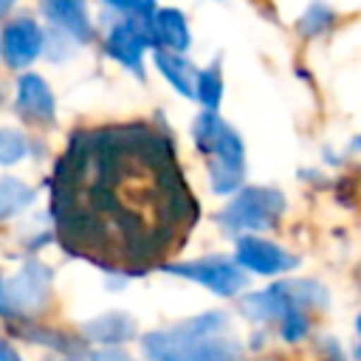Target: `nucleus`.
Here are the masks:
<instances>
[{
  "instance_id": "nucleus-21",
  "label": "nucleus",
  "mask_w": 361,
  "mask_h": 361,
  "mask_svg": "<svg viewBox=\"0 0 361 361\" xmlns=\"http://www.w3.org/2000/svg\"><path fill=\"white\" fill-rule=\"evenodd\" d=\"M90 361H133V358L110 347V350H99V353H93V358H90Z\"/></svg>"
},
{
  "instance_id": "nucleus-14",
  "label": "nucleus",
  "mask_w": 361,
  "mask_h": 361,
  "mask_svg": "<svg viewBox=\"0 0 361 361\" xmlns=\"http://www.w3.org/2000/svg\"><path fill=\"white\" fill-rule=\"evenodd\" d=\"M85 336L90 341H102V344H116V341H127L135 336V322L127 313H104L93 322H87Z\"/></svg>"
},
{
  "instance_id": "nucleus-8",
  "label": "nucleus",
  "mask_w": 361,
  "mask_h": 361,
  "mask_svg": "<svg viewBox=\"0 0 361 361\" xmlns=\"http://www.w3.org/2000/svg\"><path fill=\"white\" fill-rule=\"evenodd\" d=\"M42 45H45V34L34 17L17 14V17L6 20V25H3V59L8 68H14V71L28 68L39 56Z\"/></svg>"
},
{
  "instance_id": "nucleus-18",
  "label": "nucleus",
  "mask_w": 361,
  "mask_h": 361,
  "mask_svg": "<svg viewBox=\"0 0 361 361\" xmlns=\"http://www.w3.org/2000/svg\"><path fill=\"white\" fill-rule=\"evenodd\" d=\"M220 127H223V118H220L214 110H209V107L195 118V124H192V135H195V147H197L203 155L212 149V144H214Z\"/></svg>"
},
{
  "instance_id": "nucleus-17",
  "label": "nucleus",
  "mask_w": 361,
  "mask_h": 361,
  "mask_svg": "<svg viewBox=\"0 0 361 361\" xmlns=\"http://www.w3.org/2000/svg\"><path fill=\"white\" fill-rule=\"evenodd\" d=\"M333 23H336V11H333L330 6H324V3H310L307 11H305L302 20H299V31H302V37H319V34H324Z\"/></svg>"
},
{
  "instance_id": "nucleus-7",
  "label": "nucleus",
  "mask_w": 361,
  "mask_h": 361,
  "mask_svg": "<svg viewBox=\"0 0 361 361\" xmlns=\"http://www.w3.org/2000/svg\"><path fill=\"white\" fill-rule=\"evenodd\" d=\"M48 285H51V271L39 262H25L14 276L3 282L0 299H3V316L37 310L48 299Z\"/></svg>"
},
{
  "instance_id": "nucleus-4",
  "label": "nucleus",
  "mask_w": 361,
  "mask_h": 361,
  "mask_svg": "<svg viewBox=\"0 0 361 361\" xmlns=\"http://www.w3.org/2000/svg\"><path fill=\"white\" fill-rule=\"evenodd\" d=\"M155 48V28H152V14H127L118 20L104 39V51L110 59L121 62L127 71H133L138 79H144V51Z\"/></svg>"
},
{
  "instance_id": "nucleus-16",
  "label": "nucleus",
  "mask_w": 361,
  "mask_h": 361,
  "mask_svg": "<svg viewBox=\"0 0 361 361\" xmlns=\"http://www.w3.org/2000/svg\"><path fill=\"white\" fill-rule=\"evenodd\" d=\"M28 203H34V189L25 186L17 178H3L0 180V217H11L14 212L25 209Z\"/></svg>"
},
{
  "instance_id": "nucleus-10",
  "label": "nucleus",
  "mask_w": 361,
  "mask_h": 361,
  "mask_svg": "<svg viewBox=\"0 0 361 361\" xmlns=\"http://www.w3.org/2000/svg\"><path fill=\"white\" fill-rule=\"evenodd\" d=\"M17 110L20 116L31 118V121H54L56 104H54V93L48 87V82L37 73H23L17 79Z\"/></svg>"
},
{
  "instance_id": "nucleus-26",
  "label": "nucleus",
  "mask_w": 361,
  "mask_h": 361,
  "mask_svg": "<svg viewBox=\"0 0 361 361\" xmlns=\"http://www.w3.org/2000/svg\"><path fill=\"white\" fill-rule=\"evenodd\" d=\"M353 147H355V149H361V138H355V141H353Z\"/></svg>"
},
{
  "instance_id": "nucleus-25",
  "label": "nucleus",
  "mask_w": 361,
  "mask_h": 361,
  "mask_svg": "<svg viewBox=\"0 0 361 361\" xmlns=\"http://www.w3.org/2000/svg\"><path fill=\"white\" fill-rule=\"evenodd\" d=\"M11 3H14V0H0V11H3V14H6V11H8V8H11Z\"/></svg>"
},
{
  "instance_id": "nucleus-11",
  "label": "nucleus",
  "mask_w": 361,
  "mask_h": 361,
  "mask_svg": "<svg viewBox=\"0 0 361 361\" xmlns=\"http://www.w3.org/2000/svg\"><path fill=\"white\" fill-rule=\"evenodd\" d=\"M42 14L54 23V28L71 34L76 42H87L93 37L90 20L85 14V0H39Z\"/></svg>"
},
{
  "instance_id": "nucleus-24",
  "label": "nucleus",
  "mask_w": 361,
  "mask_h": 361,
  "mask_svg": "<svg viewBox=\"0 0 361 361\" xmlns=\"http://www.w3.org/2000/svg\"><path fill=\"white\" fill-rule=\"evenodd\" d=\"M355 330H358V338H361V313H358V319H355ZM355 358L361 361V341H358V347H355Z\"/></svg>"
},
{
  "instance_id": "nucleus-12",
  "label": "nucleus",
  "mask_w": 361,
  "mask_h": 361,
  "mask_svg": "<svg viewBox=\"0 0 361 361\" xmlns=\"http://www.w3.org/2000/svg\"><path fill=\"white\" fill-rule=\"evenodd\" d=\"M152 28H155V48H169V51H186L192 37H189V23L178 8H155L152 11Z\"/></svg>"
},
{
  "instance_id": "nucleus-2",
  "label": "nucleus",
  "mask_w": 361,
  "mask_h": 361,
  "mask_svg": "<svg viewBox=\"0 0 361 361\" xmlns=\"http://www.w3.org/2000/svg\"><path fill=\"white\" fill-rule=\"evenodd\" d=\"M141 347L149 361H237L243 353L237 336L228 330L226 313L220 310L155 330Z\"/></svg>"
},
{
  "instance_id": "nucleus-23",
  "label": "nucleus",
  "mask_w": 361,
  "mask_h": 361,
  "mask_svg": "<svg viewBox=\"0 0 361 361\" xmlns=\"http://www.w3.org/2000/svg\"><path fill=\"white\" fill-rule=\"evenodd\" d=\"M0 361H20V358H17V353H14V347H11L8 341H6V344H3V350H0Z\"/></svg>"
},
{
  "instance_id": "nucleus-13",
  "label": "nucleus",
  "mask_w": 361,
  "mask_h": 361,
  "mask_svg": "<svg viewBox=\"0 0 361 361\" xmlns=\"http://www.w3.org/2000/svg\"><path fill=\"white\" fill-rule=\"evenodd\" d=\"M155 68L164 73V79L186 99L195 96V85H197V73L192 68V62L186 56H180V51H169V48H155Z\"/></svg>"
},
{
  "instance_id": "nucleus-22",
  "label": "nucleus",
  "mask_w": 361,
  "mask_h": 361,
  "mask_svg": "<svg viewBox=\"0 0 361 361\" xmlns=\"http://www.w3.org/2000/svg\"><path fill=\"white\" fill-rule=\"evenodd\" d=\"M322 361H344V355H341V350L336 347V344H330L327 341V353H324V358Z\"/></svg>"
},
{
  "instance_id": "nucleus-19",
  "label": "nucleus",
  "mask_w": 361,
  "mask_h": 361,
  "mask_svg": "<svg viewBox=\"0 0 361 361\" xmlns=\"http://www.w3.org/2000/svg\"><path fill=\"white\" fill-rule=\"evenodd\" d=\"M23 155H25V138H23L17 130L6 127V130L0 133V164L11 166V164H17Z\"/></svg>"
},
{
  "instance_id": "nucleus-1",
  "label": "nucleus",
  "mask_w": 361,
  "mask_h": 361,
  "mask_svg": "<svg viewBox=\"0 0 361 361\" xmlns=\"http://www.w3.org/2000/svg\"><path fill=\"white\" fill-rule=\"evenodd\" d=\"M51 203L65 251L135 274L183 240L197 214L172 141L147 124L73 133Z\"/></svg>"
},
{
  "instance_id": "nucleus-6",
  "label": "nucleus",
  "mask_w": 361,
  "mask_h": 361,
  "mask_svg": "<svg viewBox=\"0 0 361 361\" xmlns=\"http://www.w3.org/2000/svg\"><path fill=\"white\" fill-rule=\"evenodd\" d=\"M206 155H209V180H212V189L217 195H228V192L243 186L245 149H243V141H240L234 127H228L223 121V127H220V133H217V138Z\"/></svg>"
},
{
  "instance_id": "nucleus-5",
  "label": "nucleus",
  "mask_w": 361,
  "mask_h": 361,
  "mask_svg": "<svg viewBox=\"0 0 361 361\" xmlns=\"http://www.w3.org/2000/svg\"><path fill=\"white\" fill-rule=\"evenodd\" d=\"M166 274H175V276H183V279H192V282H200L206 285L209 290H214L217 296H237L245 285H248V276L243 271V265L226 259V257H200V259H189V262H175V265H164Z\"/></svg>"
},
{
  "instance_id": "nucleus-3",
  "label": "nucleus",
  "mask_w": 361,
  "mask_h": 361,
  "mask_svg": "<svg viewBox=\"0 0 361 361\" xmlns=\"http://www.w3.org/2000/svg\"><path fill=\"white\" fill-rule=\"evenodd\" d=\"M285 212V195L271 186H248L217 212L226 234H254L271 228Z\"/></svg>"
},
{
  "instance_id": "nucleus-15",
  "label": "nucleus",
  "mask_w": 361,
  "mask_h": 361,
  "mask_svg": "<svg viewBox=\"0 0 361 361\" xmlns=\"http://www.w3.org/2000/svg\"><path fill=\"white\" fill-rule=\"evenodd\" d=\"M195 99L209 107L217 110L220 99H223V76H220V62H212L209 68H203L197 73V85H195Z\"/></svg>"
},
{
  "instance_id": "nucleus-9",
  "label": "nucleus",
  "mask_w": 361,
  "mask_h": 361,
  "mask_svg": "<svg viewBox=\"0 0 361 361\" xmlns=\"http://www.w3.org/2000/svg\"><path fill=\"white\" fill-rule=\"evenodd\" d=\"M237 262L245 271L274 276V274H282L288 268H296L299 259L293 254H288L285 248H279L276 243H268V240L254 237V234H243L237 240Z\"/></svg>"
},
{
  "instance_id": "nucleus-20",
  "label": "nucleus",
  "mask_w": 361,
  "mask_h": 361,
  "mask_svg": "<svg viewBox=\"0 0 361 361\" xmlns=\"http://www.w3.org/2000/svg\"><path fill=\"white\" fill-rule=\"evenodd\" d=\"M102 3L121 11V14H135V17L155 11V0H102Z\"/></svg>"
}]
</instances>
